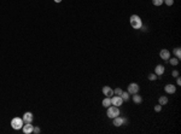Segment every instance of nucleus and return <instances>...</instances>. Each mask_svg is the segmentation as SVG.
<instances>
[{"label": "nucleus", "mask_w": 181, "mask_h": 134, "mask_svg": "<svg viewBox=\"0 0 181 134\" xmlns=\"http://www.w3.org/2000/svg\"><path fill=\"white\" fill-rule=\"evenodd\" d=\"M129 22H130L132 28H134V29H140L141 25H143V21L138 15H132L130 18H129Z\"/></svg>", "instance_id": "nucleus-1"}, {"label": "nucleus", "mask_w": 181, "mask_h": 134, "mask_svg": "<svg viewBox=\"0 0 181 134\" xmlns=\"http://www.w3.org/2000/svg\"><path fill=\"white\" fill-rule=\"evenodd\" d=\"M54 3H58V4H59V3H62V0H53Z\"/></svg>", "instance_id": "nucleus-27"}, {"label": "nucleus", "mask_w": 181, "mask_h": 134, "mask_svg": "<svg viewBox=\"0 0 181 134\" xmlns=\"http://www.w3.org/2000/svg\"><path fill=\"white\" fill-rule=\"evenodd\" d=\"M169 61V63H170V64H171V65H177V64H179V61H180V59H177V58H176V57H174V58H169L168 59Z\"/></svg>", "instance_id": "nucleus-16"}, {"label": "nucleus", "mask_w": 181, "mask_h": 134, "mask_svg": "<svg viewBox=\"0 0 181 134\" xmlns=\"http://www.w3.org/2000/svg\"><path fill=\"white\" fill-rule=\"evenodd\" d=\"M33 129H34V126L31 123H25L22 127V130H23L24 134H31L33 133Z\"/></svg>", "instance_id": "nucleus-7"}, {"label": "nucleus", "mask_w": 181, "mask_h": 134, "mask_svg": "<svg viewBox=\"0 0 181 134\" xmlns=\"http://www.w3.org/2000/svg\"><path fill=\"white\" fill-rule=\"evenodd\" d=\"M164 91L167 92L168 94H174L175 92H176V87L174 85H171V83H168V85L164 87Z\"/></svg>", "instance_id": "nucleus-12"}, {"label": "nucleus", "mask_w": 181, "mask_h": 134, "mask_svg": "<svg viewBox=\"0 0 181 134\" xmlns=\"http://www.w3.org/2000/svg\"><path fill=\"white\" fill-rule=\"evenodd\" d=\"M103 93H104L105 97L111 98L114 96V90H112L111 87H109V86H104V87H103Z\"/></svg>", "instance_id": "nucleus-9"}, {"label": "nucleus", "mask_w": 181, "mask_h": 134, "mask_svg": "<svg viewBox=\"0 0 181 134\" xmlns=\"http://www.w3.org/2000/svg\"><path fill=\"white\" fill-rule=\"evenodd\" d=\"M163 3H164V4L167 5V6H171V5L174 4V0H164Z\"/></svg>", "instance_id": "nucleus-21"}, {"label": "nucleus", "mask_w": 181, "mask_h": 134, "mask_svg": "<svg viewBox=\"0 0 181 134\" xmlns=\"http://www.w3.org/2000/svg\"><path fill=\"white\" fill-rule=\"evenodd\" d=\"M161 110H162V105H161V104H158V105L155 106V111H156V112H159Z\"/></svg>", "instance_id": "nucleus-23"}, {"label": "nucleus", "mask_w": 181, "mask_h": 134, "mask_svg": "<svg viewBox=\"0 0 181 134\" xmlns=\"http://www.w3.org/2000/svg\"><path fill=\"white\" fill-rule=\"evenodd\" d=\"M33 133L39 134V133H40V128H39V127H34V129H33Z\"/></svg>", "instance_id": "nucleus-25"}, {"label": "nucleus", "mask_w": 181, "mask_h": 134, "mask_svg": "<svg viewBox=\"0 0 181 134\" xmlns=\"http://www.w3.org/2000/svg\"><path fill=\"white\" fill-rule=\"evenodd\" d=\"M163 1H164V0H152V4H153L155 6H161L163 4Z\"/></svg>", "instance_id": "nucleus-19"}, {"label": "nucleus", "mask_w": 181, "mask_h": 134, "mask_svg": "<svg viewBox=\"0 0 181 134\" xmlns=\"http://www.w3.org/2000/svg\"><path fill=\"white\" fill-rule=\"evenodd\" d=\"M122 88H120V87H117L116 90H114V94L115 96H121V93H122Z\"/></svg>", "instance_id": "nucleus-20"}, {"label": "nucleus", "mask_w": 181, "mask_h": 134, "mask_svg": "<svg viewBox=\"0 0 181 134\" xmlns=\"http://www.w3.org/2000/svg\"><path fill=\"white\" fill-rule=\"evenodd\" d=\"M139 90H140V87H139L138 83H135V82H132V83H129L128 85V88H127V92L129 93V94H135V93H138Z\"/></svg>", "instance_id": "nucleus-4"}, {"label": "nucleus", "mask_w": 181, "mask_h": 134, "mask_svg": "<svg viewBox=\"0 0 181 134\" xmlns=\"http://www.w3.org/2000/svg\"><path fill=\"white\" fill-rule=\"evenodd\" d=\"M174 55H175V57H176L177 59H180L181 58V49L180 47H176V49L174 50Z\"/></svg>", "instance_id": "nucleus-17"}, {"label": "nucleus", "mask_w": 181, "mask_h": 134, "mask_svg": "<svg viewBox=\"0 0 181 134\" xmlns=\"http://www.w3.org/2000/svg\"><path fill=\"white\" fill-rule=\"evenodd\" d=\"M158 102H159V104H161V105H165V104L168 103V97H164V96H162V97H159Z\"/></svg>", "instance_id": "nucleus-15"}, {"label": "nucleus", "mask_w": 181, "mask_h": 134, "mask_svg": "<svg viewBox=\"0 0 181 134\" xmlns=\"http://www.w3.org/2000/svg\"><path fill=\"white\" fill-rule=\"evenodd\" d=\"M23 121H24V123H31L33 122V120H34V115L31 114V112H24V115H23Z\"/></svg>", "instance_id": "nucleus-8"}, {"label": "nucleus", "mask_w": 181, "mask_h": 134, "mask_svg": "<svg viewBox=\"0 0 181 134\" xmlns=\"http://www.w3.org/2000/svg\"><path fill=\"white\" fill-rule=\"evenodd\" d=\"M171 75H173V77H177V76H179V71H177V70H173V71H171Z\"/></svg>", "instance_id": "nucleus-24"}, {"label": "nucleus", "mask_w": 181, "mask_h": 134, "mask_svg": "<svg viewBox=\"0 0 181 134\" xmlns=\"http://www.w3.org/2000/svg\"><path fill=\"white\" fill-rule=\"evenodd\" d=\"M108 117L109 118H115L116 116H118L121 114L120 109H118V106H115V105H110L108 108Z\"/></svg>", "instance_id": "nucleus-2"}, {"label": "nucleus", "mask_w": 181, "mask_h": 134, "mask_svg": "<svg viewBox=\"0 0 181 134\" xmlns=\"http://www.w3.org/2000/svg\"><path fill=\"white\" fill-rule=\"evenodd\" d=\"M176 83H177V86H180V85H181V79L179 77V76L176 77Z\"/></svg>", "instance_id": "nucleus-26"}, {"label": "nucleus", "mask_w": 181, "mask_h": 134, "mask_svg": "<svg viewBox=\"0 0 181 134\" xmlns=\"http://www.w3.org/2000/svg\"><path fill=\"white\" fill-rule=\"evenodd\" d=\"M102 104H103V106H104V108H109V106L111 105V99H110L109 97H106L104 100H103Z\"/></svg>", "instance_id": "nucleus-14"}, {"label": "nucleus", "mask_w": 181, "mask_h": 134, "mask_svg": "<svg viewBox=\"0 0 181 134\" xmlns=\"http://www.w3.org/2000/svg\"><path fill=\"white\" fill-rule=\"evenodd\" d=\"M121 98H122V99H123V102H124V100H128V99H129V93H128V92H122V93H121Z\"/></svg>", "instance_id": "nucleus-18"}, {"label": "nucleus", "mask_w": 181, "mask_h": 134, "mask_svg": "<svg viewBox=\"0 0 181 134\" xmlns=\"http://www.w3.org/2000/svg\"><path fill=\"white\" fill-rule=\"evenodd\" d=\"M127 120L124 117H121L120 115L116 116L115 118H112V123H114L115 127H121V126H123V123H126Z\"/></svg>", "instance_id": "nucleus-5"}, {"label": "nucleus", "mask_w": 181, "mask_h": 134, "mask_svg": "<svg viewBox=\"0 0 181 134\" xmlns=\"http://www.w3.org/2000/svg\"><path fill=\"white\" fill-rule=\"evenodd\" d=\"M24 124V121L23 118H21V117H13L11 120V127L13 129H22Z\"/></svg>", "instance_id": "nucleus-3"}, {"label": "nucleus", "mask_w": 181, "mask_h": 134, "mask_svg": "<svg viewBox=\"0 0 181 134\" xmlns=\"http://www.w3.org/2000/svg\"><path fill=\"white\" fill-rule=\"evenodd\" d=\"M133 102L137 104H140L143 102V98H141V96H139L138 93H135V94H133Z\"/></svg>", "instance_id": "nucleus-13"}, {"label": "nucleus", "mask_w": 181, "mask_h": 134, "mask_svg": "<svg viewBox=\"0 0 181 134\" xmlns=\"http://www.w3.org/2000/svg\"><path fill=\"white\" fill-rule=\"evenodd\" d=\"M111 105H115V106H121L123 104V99L121 98V96H115V97H111Z\"/></svg>", "instance_id": "nucleus-6"}, {"label": "nucleus", "mask_w": 181, "mask_h": 134, "mask_svg": "<svg viewBox=\"0 0 181 134\" xmlns=\"http://www.w3.org/2000/svg\"><path fill=\"white\" fill-rule=\"evenodd\" d=\"M149 80H150V81H155V80H157V75L156 74H150V75H149Z\"/></svg>", "instance_id": "nucleus-22"}, {"label": "nucleus", "mask_w": 181, "mask_h": 134, "mask_svg": "<svg viewBox=\"0 0 181 134\" xmlns=\"http://www.w3.org/2000/svg\"><path fill=\"white\" fill-rule=\"evenodd\" d=\"M164 71H165V68H164V65H162V64H158V65L155 68V74H156L157 76H161V75H163V74H164Z\"/></svg>", "instance_id": "nucleus-11"}, {"label": "nucleus", "mask_w": 181, "mask_h": 134, "mask_svg": "<svg viewBox=\"0 0 181 134\" xmlns=\"http://www.w3.org/2000/svg\"><path fill=\"white\" fill-rule=\"evenodd\" d=\"M159 57L162 58L163 61H168L169 58H170V52H169L168 50L163 49L161 52H159Z\"/></svg>", "instance_id": "nucleus-10"}]
</instances>
